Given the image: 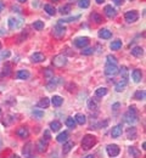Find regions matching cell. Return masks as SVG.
Returning <instances> with one entry per match:
<instances>
[{"instance_id":"c3c4849f","label":"cell","mask_w":146,"mask_h":158,"mask_svg":"<svg viewBox=\"0 0 146 158\" xmlns=\"http://www.w3.org/2000/svg\"><path fill=\"white\" fill-rule=\"evenodd\" d=\"M44 136H45V140H48V141H49V140H50V139H51V134H50V131H49V130H45V131H44Z\"/></svg>"},{"instance_id":"7a4b0ae2","label":"cell","mask_w":146,"mask_h":158,"mask_svg":"<svg viewBox=\"0 0 146 158\" xmlns=\"http://www.w3.org/2000/svg\"><path fill=\"white\" fill-rule=\"evenodd\" d=\"M96 145V138L94 135H90V134H86L82 140V148L88 151L90 148H93L94 146Z\"/></svg>"},{"instance_id":"7402d4cb","label":"cell","mask_w":146,"mask_h":158,"mask_svg":"<svg viewBox=\"0 0 146 158\" xmlns=\"http://www.w3.org/2000/svg\"><path fill=\"white\" fill-rule=\"evenodd\" d=\"M16 76H17V78L21 79V80H27V79H29V77H31V73L27 69H20Z\"/></svg>"},{"instance_id":"7c38bea8","label":"cell","mask_w":146,"mask_h":158,"mask_svg":"<svg viewBox=\"0 0 146 158\" xmlns=\"http://www.w3.org/2000/svg\"><path fill=\"white\" fill-rule=\"evenodd\" d=\"M122 133H123V125H122V124H117L116 127L112 128V130H111V136L117 139L122 135Z\"/></svg>"},{"instance_id":"9c48e42d","label":"cell","mask_w":146,"mask_h":158,"mask_svg":"<svg viewBox=\"0 0 146 158\" xmlns=\"http://www.w3.org/2000/svg\"><path fill=\"white\" fill-rule=\"evenodd\" d=\"M89 44V38L88 37H78L74 39V45L78 48V49H84L86 48Z\"/></svg>"},{"instance_id":"ee69618b","label":"cell","mask_w":146,"mask_h":158,"mask_svg":"<svg viewBox=\"0 0 146 158\" xmlns=\"http://www.w3.org/2000/svg\"><path fill=\"white\" fill-rule=\"evenodd\" d=\"M32 114L34 116V118L37 119H40L44 117V112H43L42 110H33L32 111Z\"/></svg>"},{"instance_id":"d590c367","label":"cell","mask_w":146,"mask_h":158,"mask_svg":"<svg viewBox=\"0 0 146 158\" xmlns=\"http://www.w3.org/2000/svg\"><path fill=\"white\" fill-rule=\"evenodd\" d=\"M127 135H128V139H130V140L136 139V136H138V134H136V129H135L134 127H133V128H129L128 131H127Z\"/></svg>"},{"instance_id":"5bb4252c","label":"cell","mask_w":146,"mask_h":158,"mask_svg":"<svg viewBox=\"0 0 146 158\" xmlns=\"http://www.w3.org/2000/svg\"><path fill=\"white\" fill-rule=\"evenodd\" d=\"M48 150V140H45V139H40L38 142H37V151L38 152H45Z\"/></svg>"},{"instance_id":"836d02e7","label":"cell","mask_w":146,"mask_h":158,"mask_svg":"<svg viewBox=\"0 0 146 158\" xmlns=\"http://www.w3.org/2000/svg\"><path fill=\"white\" fill-rule=\"evenodd\" d=\"M71 10H72V6H71L69 4H66V5H63V6H61V7L59 9L60 14H62V15H68V14L71 12Z\"/></svg>"},{"instance_id":"cb8c5ba5","label":"cell","mask_w":146,"mask_h":158,"mask_svg":"<svg viewBox=\"0 0 146 158\" xmlns=\"http://www.w3.org/2000/svg\"><path fill=\"white\" fill-rule=\"evenodd\" d=\"M73 146H74V142H73V141H66V142L63 143V147H62L63 155H67V153L73 148Z\"/></svg>"},{"instance_id":"30bf717a","label":"cell","mask_w":146,"mask_h":158,"mask_svg":"<svg viewBox=\"0 0 146 158\" xmlns=\"http://www.w3.org/2000/svg\"><path fill=\"white\" fill-rule=\"evenodd\" d=\"M52 34L56 38H61V37H63L66 34V28L63 27L62 24H57V26H55L52 28Z\"/></svg>"},{"instance_id":"f6af8a7d","label":"cell","mask_w":146,"mask_h":158,"mask_svg":"<svg viewBox=\"0 0 146 158\" xmlns=\"http://www.w3.org/2000/svg\"><path fill=\"white\" fill-rule=\"evenodd\" d=\"M106 61H107V64H117V59L113 55H107Z\"/></svg>"},{"instance_id":"5b68a950","label":"cell","mask_w":146,"mask_h":158,"mask_svg":"<svg viewBox=\"0 0 146 158\" xmlns=\"http://www.w3.org/2000/svg\"><path fill=\"white\" fill-rule=\"evenodd\" d=\"M124 19L128 23H134L139 20V12L136 10H130L124 14Z\"/></svg>"},{"instance_id":"8992f818","label":"cell","mask_w":146,"mask_h":158,"mask_svg":"<svg viewBox=\"0 0 146 158\" xmlns=\"http://www.w3.org/2000/svg\"><path fill=\"white\" fill-rule=\"evenodd\" d=\"M105 74L107 77H115L116 74H118V67H117V64H107L106 63Z\"/></svg>"},{"instance_id":"4dcf8cb0","label":"cell","mask_w":146,"mask_h":158,"mask_svg":"<svg viewBox=\"0 0 146 158\" xmlns=\"http://www.w3.org/2000/svg\"><path fill=\"white\" fill-rule=\"evenodd\" d=\"M118 73H121V77H122V79H124V80H127L128 77H129V71H128V68L125 66H122L118 69Z\"/></svg>"},{"instance_id":"bcb514c9","label":"cell","mask_w":146,"mask_h":158,"mask_svg":"<svg viewBox=\"0 0 146 158\" xmlns=\"http://www.w3.org/2000/svg\"><path fill=\"white\" fill-rule=\"evenodd\" d=\"M44 76H45L46 79H51L54 77V71L50 69V68H45V69H44Z\"/></svg>"},{"instance_id":"9a60e30c","label":"cell","mask_w":146,"mask_h":158,"mask_svg":"<svg viewBox=\"0 0 146 158\" xmlns=\"http://www.w3.org/2000/svg\"><path fill=\"white\" fill-rule=\"evenodd\" d=\"M16 134H17L19 138L27 139L28 136H29V130H28L27 127H20V128L16 130Z\"/></svg>"},{"instance_id":"4fadbf2b","label":"cell","mask_w":146,"mask_h":158,"mask_svg":"<svg viewBox=\"0 0 146 158\" xmlns=\"http://www.w3.org/2000/svg\"><path fill=\"white\" fill-rule=\"evenodd\" d=\"M60 84V78H52L49 79V83L46 84V90L51 91V90H55L57 88V85Z\"/></svg>"},{"instance_id":"681fc988","label":"cell","mask_w":146,"mask_h":158,"mask_svg":"<svg viewBox=\"0 0 146 158\" xmlns=\"http://www.w3.org/2000/svg\"><path fill=\"white\" fill-rule=\"evenodd\" d=\"M112 1H113V4H116V5L121 6V5H123V4H124L125 0H112Z\"/></svg>"},{"instance_id":"91938a15","label":"cell","mask_w":146,"mask_h":158,"mask_svg":"<svg viewBox=\"0 0 146 158\" xmlns=\"http://www.w3.org/2000/svg\"><path fill=\"white\" fill-rule=\"evenodd\" d=\"M0 116H1V108H0Z\"/></svg>"},{"instance_id":"2e32d148","label":"cell","mask_w":146,"mask_h":158,"mask_svg":"<svg viewBox=\"0 0 146 158\" xmlns=\"http://www.w3.org/2000/svg\"><path fill=\"white\" fill-rule=\"evenodd\" d=\"M130 54H131L134 57L140 59V57H143V55H144V49H143L141 46H134V48H131Z\"/></svg>"},{"instance_id":"44dd1931","label":"cell","mask_w":146,"mask_h":158,"mask_svg":"<svg viewBox=\"0 0 146 158\" xmlns=\"http://www.w3.org/2000/svg\"><path fill=\"white\" fill-rule=\"evenodd\" d=\"M131 78H133V80L135 83H140L143 80V73H141V71L140 69H134L131 72Z\"/></svg>"},{"instance_id":"d6a6232c","label":"cell","mask_w":146,"mask_h":158,"mask_svg":"<svg viewBox=\"0 0 146 158\" xmlns=\"http://www.w3.org/2000/svg\"><path fill=\"white\" fill-rule=\"evenodd\" d=\"M65 123H66V125H67L69 129H74V128L77 127V123H76V120H74L73 117H67Z\"/></svg>"},{"instance_id":"4316f807","label":"cell","mask_w":146,"mask_h":158,"mask_svg":"<svg viewBox=\"0 0 146 158\" xmlns=\"http://www.w3.org/2000/svg\"><path fill=\"white\" fill-rule=\"evenodd\" d=\"M110 48H111V50H113V51L119 50V49L122 48V40H119V39L113 40V41L110 44Z\"/></svg>"},{"instance_id":"11a10c76","label":"cell","mask_w":146,"mask_h":158,"mask_svg":"<svg viewBox=\"0 0 146 158\" xmlns=\"http://www.w3.org/2000/svg\"><path fill=\"white\" fill-rule=\"evenodd\" d=\"M10 158H21V157H20V156H17V155H12Z\"/></svg>"},{"instance_id":"e0dca14e","label":"cell","mask_w":146,"mask_h":158,"mask_svg":"<svg viewBox=\"0 0 146 158\" xmlns=\"http://www.w3.org/2000/svg\"><path fill=\"white\" fill-rule=\"evenodd\" d=\"M31 61H32L33 63L43 62V61H45V55L42 54V52H34V54H32V56H31Z\"/></svg>"},{"instance_id":"f35d334b","label":"cell","mask_w":146,"mask_h":158,"mask_svg":"<svg viewBox=\"0 0 146 158\" xmlns=\"http://www.w3.org/2000/svg\"><path fill=\"white\" fill-rule=\"evenodd\" d=\"M146 98V91L145 90H138L134 94V99L135 100H145Z\"/></svg>"},{"instance_id":"ba28073f","label":"cell","mask_w":146,"mask_h":158,"mask_svg":"<svg viewBox=\"0 0 146 158\" xmlns=\"http://www.w3.org/2000/svg\"><path fill=\"white\" fill-rule=\"evenodd\" d=\"M34 145H33V142H27L26 145H24V147H23V150H22V155L24 156V158H31L33 157L32 155H33V147Z\"/></svg>"},{"instance_id":"3957f363","label":"cell","mask_w":146,"mask_h":158,"mask_svg":"<svg viewBox=\"0 0 146 158\" xmlns=\"http://www.w3.org/2000/svg\"><path fill=\"white\" fill-rule=\"evenodd\" d=\"M52 64H54L56 68H62L63 66L67 64V56L63 55V54L56 55V56L52 59Z\"/></svg>"},{"instance_id":"484cf974","label":"cell","mask_w":146,"mask_h":158,"mask_svg":"<svg viewBox=\"0 0 146 158\" xmlns=\"http://www.w3.org/2000/svg\"><path fill=\"white\" fill-rule=\"evenodd\" d=\"M98 107H99V103H98L96 99H93V98H91V99L88 100V108H89L90 111H96Z\"/></svg>"},{"instance_id":"7dc6e473","label":"cell","mask_w":146,"mask_h":158,"mask_svg":"<svg viewBox=\"0 0 146 158\" xmlns=\"http://www.w3.org/2000/svg\"><path fill=\"white\" fill-rule=\"evenodd\" d=\"M119 107H121V103H119V102H116L115 105H112V110H113L115 112H117V111L119 110Z\"/></svg>"},{"instance_id":"7bdbcfd3","label":"cell","mask_w":146,"mask_h":158,"mask_svg":"<svg viewBox=\"0 0 146 158\" xmlns=\"http://www.w3.org/2000/svg\"><path fill=\"white\" fill-rule=\"evenodd\" d=\"M94 50L95 49H93V48H84V49H82L81 54L84 55V56H89V55H93L94 54Z\"/></svg>"},{"instance_id":"83f0119b","label":"cell","mask_w":146,"mask_h":158,"mask_svg":"<svg viewBox=\"0 0 146 158\" xmlns=\"http://www.w3.org/2000/svg\"><path fill=\"white\" fill-rule=\"evenodd\" d=\"M81 19V15H76V16H71V17H67V19H61L59 20L57 24H63V23H69V22H73L76 20H79Z\"/></svg>"},{"instance_id":"f1b7e54d","label":"cell","mask_w":146,"mask_h":158,"mask_svg":"<svg viewBox=\"0 0 146 158\" xmlns=\"http://www.w3.org/2000/svg\"><path fill=\"white\" fill-rule=\"evenodd\" d=\"M44 10H45L46 14L50 15V16H54V15L56 14V9H55L51 4H45V5H44Z\"/></svg>"},{"instance_id":"603a6c76","label":"cell","mask_w":146,"mask_h":158,"mask_svg":"<svg viewBox=\"0 0 146 158\" xmlns=\"http://www.w3.org/2000/svg\"><path fill=\"white\" fill-rule=\"evenodd\" d=\"M74 120H76L77 124L84 125V124L86 123V117H85V114H83V113H77V114L74 116Z\"/></svg>"},{"instance_id":"277c9868","label":"cell","mask_w":146,"mask_h":158,"mask_svg":"<svg viewBox=\"0 0 146 158\" xmlns=\"http://www.w3.org/2000/svg\"><path fill=\"white\" fill-rule=\"evenodd\" d=\"M106 152H107V155H108L111 158H115L119 155L121 148H119L118 145H116V143H111V145H107V147H106Z\"/></svg>"},{"instance_id":"6f0895ef","label":"cell","mask_w":146,"mask_h":158,"mask_svg":"<svg viewBox=\"0 0 146 158\" xmlns=\"http://www.w3.org/2000/svg\"><path fill=\"white\" fill-rule=\"evenodd\" d=\"M17 1H19V2H26L27 0H17Z\"/></svg>"},{"instance_id":"f546056e","label":"cell","mask_w":146,"mask_h":158,"mask_svg":"<svg viewBox=\"0 0 146 158\" xmlns=\"http://www.w3.org/2000/svg\"><path fill=\"white\" fill-rule=\"evenodd\" d=\"M60 128H61V123H60L59 120H52V122L50 123V130H51V131L56 133V131L60 130Z\"/></svg>"},{"instance_id":"8fae6325","label":"cell","mask_w":146,"mask_h":158,"mask_svg":"<svg viewBox=\"0 0 146 158\" xmlns=\"http://www.w3.org/2000/svg\"><path fill=\"white\" fill-rule=\"evenodd\" d=\"M104 12L108 19H113V17L117 16V10L112 5H106L104 7Z\"/></svg>"},{"instance_id":"db71d44e","label":"cell","mask_w":146,"mask_h":158,"mask_svg":"<svg viewBox=\"0 0 146 158\" xmlns=\"http://www.w3.org/2000/svg\"><path fill=\"white\" fill-rule=\"evenodd\" d=\"M98 4H102V2H105V0H95Z\"/></svg>"},{"instance_id":"f5cc1de1","label":"cell","mask_w":146,"mask_h":158,"mask_svg":"<svg viewBox=\"0 0 146 158\" xmlns=\"http://www.w3.org/2000/svg\"><path fill=\"white\" fill-rule=\"evenodd\" d=\"M83 158H95L94 155H86V156H84Z\"/></svg>"},{"instance_id":"6da1fadb","label":"cell","mask_w":146,"mask_h":158,"mask_svg":"<svg viewBox=\"0 0 146 158\" xmlns=\"http://www.w3.org/2000/svg\"><path fill=\"white\" fill-rule=\"evenodd\" d=\"M124 122L128 124H134L138 122V111L135 106H130L129 110L124 113Z\"/></svg>"},{"instance_id":"94428289","label":"cell","mask_w":146,"mask_h":158,"mask_svg":"<svg viewBox=\"0 0 146 158\" xmlns=\"http://www.w3.org/2000/svg\"><path fill=\"white\" fill-rule=\"evenodd\" d=\"M0 50H1V44H0Z\"/></svg>"},{"instance_id":"ab89813d","label":"cell","mask_w":146,"mask_h":158,"mask_svg":"<svg viewBox=\"0 0 146 158\" xmlns=\"http://www.w3.org/2000/svg\"><path fill=\"white\" fill-rule=\"evenodd\" d=\"M32 26H33V28L35 31H42V29H44V27H45V24H44L43 21H34Z\"/></svg>"},{"instance_id":"f907efd6","label":"cell","mask_w":146,"mask_h":158,"mask_svg":"<svg viewBox=\"0 0 146 158\" xmlns=\"http://www.w3.org/2000/svg\"><path fill=\"white\" fill-rule=\"evenodd\" d=\"M1 56H2L4 59H7V57L10 56V51H9V50H6V51H4V52L1 54Z\"/></svg>"},{"instance_id":"e575fe53","label":"cell","mask_w":146,"mask_h":158,"mask_svg":"<svg viewBox=\"0 0 146 158\" xmlns=\"http://www.w3.org/2000/svg\"><path fill=\"white\" fill-rule=\"evenodd\" d=\"M68 133L67 131H62V133H60L59 135H57V138H56V140H57V142H66L67 140H68Z\"/></svg>"},{"instance_id":"1f68e13d","label":"cell","mask_w":146,"mask_h":158,"mask_svg":"<svg viewBox=\"0 0 146 158\" xmlns=\"http://www.w3.org/2000/svg\"><path fill=\"white\" fill-rule=\"evenodd\" d=\"M50 106V100L48 98H43L39 102H38V107L39 108H48Z\"/></svg>"},{"instance_id":"74e56055","label":"cell","mask_w":146,"mask_h":158,"mask_svg":"<svg viewBox=\"0 0 146 158\" xmlns=\"http://www.w3.org/2000/svg\"><path fill=\"white\" fill-rule=\"evenodd\" d=\"M90 19L94 21L95 23H101V22L104 21L102 20V16H101V15H99L98 12H93V14L90 15Z\"/></svg>"},{"instance_id":"d4e9b609","label":"cell","mask_w":146,"mask_h":158,"mask_svg":"<svg viewBox=\"0 0 146 158\" xmlns=\"http://www.w3.org/2000/svg\"><path fill=\"white\" fill-rule=\"evenodd\" d=\"M51 103H52V106H55V107H60L63 103V99L61 96H59V95H54V96L51 98Z\"/></svg>"},{"instance_id":"9f6ffc18","label":"cell","mask_w":146,"mask_h":158,"mask_svg":"<svg viewBox=\"0 0 146 158\" xmlns=\"http://www.w3.org/2000/svg\"><path fill=\"white\" fill-rule=\"evenodd\" d=\"M145 146H146V142H143V150H145L146 148Z\"/></svg>"},{"instance_id":"816d5d0a","label":"cell","mask_w":146,"mask_h":158,"mask_svg":"<svg viewBox=\"0 0 146 158\" xmlns=\"http://www.w3.org/2000/svg\"><path fill=\"white\" fill-rule=\"evenodd\" d=\"M4 10V2L2 1H0V12Z\"/></svg>"},{"instance_id":"ac0fdd59","label":"cell","mask_w":146,"mask_h":158,"mask_svg":"<svg viewBox=\"0 0 146 158\" xmlns=\"http://www.w3.org/2000/svg\"><path fill=\"white\" fill-rule=\"evenodd\" d=\"M127 85H128V80L122 79V80H119V81H118V83L115 85V90H116L117 93H122V91H124V90H125Z\"/></svg>"},{"instance_id":"ffe728a7","label":"cell","mask_w":146,"mask_h":158,"mask_svg":"<svg viewBox=\"0 0 146 158\" xmlns=\"http://www.w3.org/2000/svg\"><path fill=\"white\" fill-rule=\"evenodd\" d=\"M99 37L101 39H110V38H112V32L108 31L107 28H101L99 31Z\"/></svg>"},{"instance_id":"8d00e7d4","label":"cell","mask_w":146,"mask_h":158,"mask_svg":"<svg viewBox=\"0 0 146 158\" xmlns=\"http://www.w3.org/2000/svg\"><path fill=\"white\" fill-rule=\"evenodd\" d=\"M106 94H107V89L106 88H98L95 90V96L96 98H104Z\"/></svg>"},{"instance_id":"d6986e66","label":"cell","mask_w":146,"mask_h":158,"mask_svg":"<svg viewBox=\"0 0 146 158\" xmlns=\"http://www.w3.org/2000/svg\"><path fill=\"white\" fill-rule=\"evenodd\" d=\"M128 153H129L133 158H140L141 157V152H140V150H139V148H136V147H134V146L128 147Z\"/></svg>"},{"instance_id":"680465c9","label":"cell","mask_w":146,"mask_h":158,"mask_svg":"<svg viewBox=\"0 0 146 158\" xmlns=\"http://www.w3.org/2000/svg\"><path fill=\"white\" fill-rule=\"evenodd\" d=\"M52 1H54V2H57V1H59V0H52Z\"/></svg>"},{"instance_id":"b9f144b4","label":"cell","mask_w":146,"mask_h":158,"mask_svg":"<svg viewBox=\"0 0 146 158\" xmlns=\"http://www.w3.org/2000/svg\"><path fill=\"white\" fill-rule=\"evenodd\" d=\"M78 6L81 9H88L90 6V0H78Z\"/></svg>"},{"instance_id":"52a82bcc","label":"cell","mask_w":146,"mask_h":158,"mask_svg":"<svg viewBox=\"0 0 146 158\" xmlns=\"http://www.w3.org/2000/svg\"><path fill=\"white\" fill-rule=\"evenodd\" d=\"M7 23H9V28H10V29H19V28H21L22 27L23 21H22L21 19L10 17L9 21H7Z\"/></svg>"},{"instance_id":"60d3db41","label":"cell","mask_w":146,"mask_h":158,"mask_svg":"<svg viewBox=\"0 0 146 158\" xmlns=\"http://www.w3.org/2000/svg\"><path fill=\"white\" fill-rule=\"evenodd\" d=\"M10 74H11V66H10L9 63H6V64L4 66V69H2L1 76H2V77H7V76H10Z\"/></svg>"}]
</instances>
